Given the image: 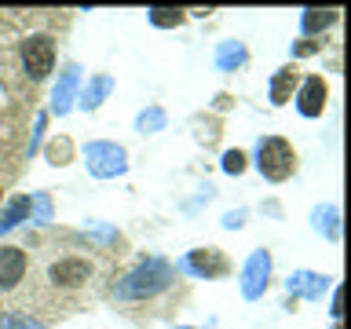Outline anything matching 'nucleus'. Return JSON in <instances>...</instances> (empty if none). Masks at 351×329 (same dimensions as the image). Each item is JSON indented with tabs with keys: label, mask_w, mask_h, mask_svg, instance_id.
I'll use <instances>...</instances> for the list:
<instances>
[{
	"label": "nucleus",
	"mask_w": 351,
	"mask_h": 329,
	"mask_svg": "<svg viewBox=\"0 0 351 329\" xmlns=\"http://www.w3.org/2000/svg\"><path fill=\"white\" fill-rule=\"evenodd\" d=\"M172 274L176 271H172L169 260H147L132 274H125V278L114 285V293L121 296V300H147V296H158V293L169 289Z\"/></svg>",
	"instance_id": "1"
},
{
	"label": "nucleus",
	"mask_w": 351,
	"mask_h": 329,
	"mask_svg": "<svg viewBox=\"0 0 351 329\" xmlns=\"http://www.w3.org/2000/svg\"><path fill=\"white\" fill-rule=\"evenodd\" d=\"M256 169L263 172V180L271 183H282L289 180V175L296 172V150L289 139L282 136H267L256 143Z\"/></svg>",
	"instance_id": "2"
},
{
	"label": "nucleus",
	"mask_w": 351,
	"mask_h": 329,
	"mask_svg": "<svg viewBox=\"0 0 351 329\" xmlns=\"http://www.w3.org/2000/svg\"><path fill=\"white\" fill-rule=\"evenodd\" d=\"M55 66V40L48 33H33V37L22 40V70H26L29 81H44Z\"/></svg>",
	"instance_id": "3"
},
{
	"label": "nucleus",
	"mask_w": 351,
	"mask_h": 329,
	"mask_svg": "<svg viewBox=\"0 0 351 329\" xmlns=\"http://www.w3.org/2000/svg\"><path fill=\"white\" fill-rule=\"evenodd\" d=\"M84 164L88 172L99 175V180H110V175H121L128 169V158L117 143H88L84 147Z\"/></svg>",
	"instance_id": "4"
},
{
	"label": "nucleus",
	"mask_w": 351,
	"mask_h": 329,
	"mask_svg": "<svg viewBox=\"0 0 351 329\" xmlns=\"http://www.w3.org/2000/svg\"><path fill=\"white\" fill-rule=\"evenodd\" d=\"M88 278H92V260H84V256H62L48 267V282L55 289H66V293L81 289Z\"/></svg>",
	"instance_id": "5"
},
{
	"label": "nucleus",
	"mask_w": 351,
	"mask_h": 329,
	"mask_svg": "<svg viewBox=\"0 0 351 329\" xmlns=\"http://www.w3.org/2000/svg\"><path fill=\"white\" fill-rule=\"evenodd\" d=\"M267 278H271V252L256 249L245 260V271H241V293H245L249 300H256V296H263V289H267Z\"/></svg>",
	"instance_id": "6"
},
{
	"label": "nucleus",
	"mask_w": 351,
	"mask_h": 329,
	"mask_svg": "<svg viewBox=\"0 0 351 329\" xmlns=\"http://www.w3.org/2000/svg\"><path fill=\"white\" fill-rule=\"evenodd\" d=\"M26 267H29V260L19 245H0V293L19 289L22 278H26Z\"/></svg>",
	"instance_id": "7"
},
{
	"label": "nucleus",
	"mask_w": 351,
	"mask_h": 329,
	"mask_svg": "<svg viewBox=\"0 0 351 329\" xmlns=\"http://www.w3.org/2000/svg\"><path fill=\"white\" fill-rule=\"evenodd\" d=\"M296 110H300L304 117H318L326 110V81L322 77H307L300 84V92H296Z\"/></svg>",
	"instance_id": "8"
},
{
	"label": "nucleus",
	"mask_w": 351,
	"mask_h": 329,
	"mask_svg": "<svg viewBox=\"0 0 351 329\" xmlns=\"http://www.w3.org/2000/svg\"><path fill=\"white\" fill-rule=\"evenodd\" d=\"M183 267L194 271V274H202V278H219V274L227 271V256H223V252H216V249H194L191 256L183 260Z\"/></svg>",
	"instance_id": "9"
},
{
	"label": "nucleus",
	"mask_w": 351,
	"mask_h": 329,
	"mask_svg": "<svg viewBox=\"0 0 351 329\" xmlns=\"http://www.w3.org/2000/svg\"><path fill=\"white\" fill-rule=\"evenodd\" d=\"M77 81H81V70H77V66H70V70L62 73L59 88H55V95H51V110H55V114H66V110H70L73 92H77Z\"/></svg>",
	"instance_id": "10"
},
{
	"label": "nucleus",
	"mask_w": 351,
	"mask_h": 329,
	"mask_svg": "<svg viewBox=\"0 0 351 329\" xmlns=\"http://www.w3.org/2000/svg\"><path fill=\"white\" fill-rule=\"evenodd\" d=\"M285 289H289L293 296L304 293L307 300H318L322 289H326V278H322V274H311V271H300V274H293V278L285 282Z\"/></svg>",
	"instance_id": "11"
},
{
	"label": "nucleus",
	"mask_w": 351,
	"mask_h": 329,
	"mask_svg": "<svg viewBox=\"0 0 351 329\" xmlns=\"http://www.w3.org/2000/svg\"><path fill=\"white\" fill-rule=\"evenodd\" d=\"M296 81H300V77H296L293 66H282V70L271 77V103H278V106H282V103H289V95H293Z\"/></svg>",
	"instance_id": "12"
},
{
	"label": "nucleus",
	"mask_w": 351,
	"mask_h": 329,
	"mask_svg": "<svg viewBox=\"0 0 351 329\" xmlns=\"http://www.w3.org/2000/svg\"><path fill=\"white\" fill-rule=\"evenodd\" d=\"M110 88H114V81H110L106 73H99L95 81L84 88V95H81V106H84V110H95V106L106 99V92H110Z\"/></svg>",
	"instance_id": "13"
},
{
	"label": "nucleus",
	"mask_w": 351,
	"mask_h": 329,
	"mask_svg": "<svg viewBox=\"0 0 351 329\" xmlns=\"http://www.w3.org/2000/svg\"><path fill=\"white\" fill-rule=\"evenodd\" d=\"M333 22H337V11H318V8H311V11H304L300 26H304V33H318V29H329Z\"/></svg>",
	"instance_id": "14"
},
{
	"label": "nucleus",
	"mask_w": 351,
	"mask_h": 329,
	"mask_svg": "<svg viewBox=\"0 0 351 329\" xmlns=\"http://www.w3.org/2000/svg\"><path fill=\"white\" fill-rule=\"evenodd\" d=\"M216 62H219V70H234V66L245 62V48H241V44H234V40H227L223 48H219Z\"/></svg>",
	"instance_id": "15"
},
{
	"label": "nucleus",
	"mask_w": 351,
	"mask_h": 329,
	"mask_svg": "<svg viewBox=\"0 0 351 329\" xmlns=\"http://www.w3.org/2000/svg\"><path fill=\"white\" fill-rule=\"evenodd\" d=\"M26 212H29V197H15V202L8 205L4 219H0V234H4V230H11V227H15V223H19V219L26 216Z\"/></svg>",
	"instance_id": "16"
},
{
	"label": "nucleus",
	"mask_w": 351,
	"mask_h": 329,
	"mask_svg": "<svg viewBox=\"0 0 351 329\" xmlns=\"http://www.w3.org/2000/svg\"><path fill=\"white\" fill-rule=\"evenodd\" d=\"M147 15H150L154 26H180V22H183V11L180 8H150Z\"/></svg>",
	"instance_id": "17"
},
{
	"label": "nucleus",
	"mask_w": 351,
	"mask_h": 329,
	"mask_svg": "<svg viewBox=\"0 0 351 329\" xmlns=\"http://www.w3.org/2000/svg\"><path fill=\"white\" fill-rule=\"evenodd\" d=\"M161 125H165V114H161L158 106H154V110H143V114L136 117V128H139V132H158Z\"/></svg>",
	"instance_id": "18"
},
{
	"label": "nucleus",
	"mask_w": 351,
	"mask_h": 329,
	"mask_svg": "<svg viewBox=\"0 0 351 329\" xmlns=\"http://www.w3.org/2000/svg\"><path fill=\"white\" fill-rule=\"evenodd\" d=\"M223 172H227V175L245 172V154H241V150H227V154H223Z\"/></svg>",
	"instance_id": "19"
},
{
	"label": "nucleus",
	"mask_w": 351,
	"mask_h": 329,
	"mask_svg": "<svg viewBox=\"0 0 351 329\" xmlns=\"http://www.w3.org/2000/svg\"><path fill=\"white\" fill-rule=\"evenodd\" d=\"M315 219H318V230L326 227V234H329V238H337V208H326V212H315Z\"/></svg>",
	"instance_id": "20"
},
{
	"label": "nucleus",
	"mask_w": 351,
	"mask_h": 329,
	"mask_svg": "<svg viewBox=\"0 0 351 329\" xmlns=\"http://www.w3.org/2000/svg\"><path fill=\"white\" fill-rule=\"evenodd\" d=\"M51 164H66V154H70V143H59V147H51Z\"/></svg>",
	"instance_id": "21"
},
{
	"label": "nucleus",
	"mask_w": 351,
	"mask_h": 329,
	"mask_svg": "<svg viewBox=\"0 0 351 329\" xmlns=\"http://www.w3.org/2000/svg\"><path fill=\"white\" fill-rule=\"evenodd\" d=\"M315 51H318V44H311V40H300L293 48V55H315Z\"/></svg>",
	"instance_id": "22"
},
{
	"label": "nucleus",
	"mask_w": 351,
	"mask_h": 329,
	"mask_svg": "<svg viewBox=\"0 0 351 329\" xmlns=\"http://www.w3.org/2000/svg\"><path fill=\"white\" fill-rule=\"evenodd\" d=\"M37 223H48V197H37Z\"/></svg>",
	"instance_id": "23"
},
{
	"label": "nucleus",
	"mask_w": 351,
	"mask_h": 329,
	"mask_svg": "<svg viewBox=\"0 0 351 329\" xmlns=\"http://www.w3.org/2000/svg\"><path fill=\"white\" fill-rule=\"evenodd\" d=\"M223 223H227V227H241V212H230V216L223 219Z\"/></svg>",
	"instance_id": "24"
},
{
	"label": "nucleus",
	"mask_w": 351,
	"mask_h": 329,
	"mask_svg": "<svg viewBox=\"0 0 351 329\" xmlns=\"http://www.w3.org/2000/svg\"><path fill=\"white\" fill-rule=\"evenodd\" d=\"M0 322H4V311H0Z\"/></svg>",
	"instance_id": "25"
},
{
	"label": "nucleus",
	"mask_w": 351,
	"mask_h": 329,
	"mask_svg": "<svg viewBox=\"0 0 351 329\" xmlns=\"http://www.w3.org/2000/svg\"><path fill=\"white\" fill-rule=\"evenodd\" d=\"M0 191H4V186H0Z\"/></svg>",
	"instance_id": "26"
}]
</instances>
